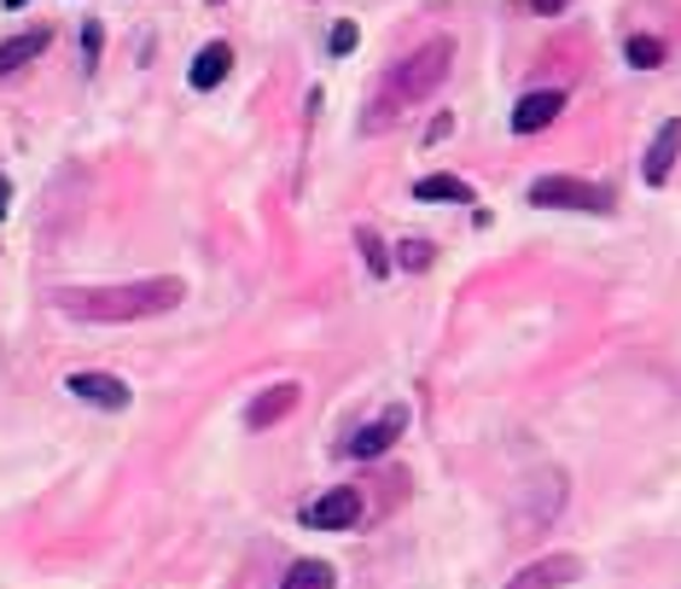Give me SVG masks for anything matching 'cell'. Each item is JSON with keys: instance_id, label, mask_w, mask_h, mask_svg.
Here are the masks:
<instances>
[{"instance_id": "1", "label": "cell", "mask_w": 681, "mask_h": 589, "mask_svg": "<svg viewBox=\"0 0 681 589\" xmlns=\"http://www.w3.org/2000/svg\"><path fill=\"white\" fill-rule=\"evenodd\" d=\"M71 321H99V328H122V321H147V315H170L187 303V280L181 275H152V280H129V287H76L53 298Z\"/></svg>"}, {"instance_id": "2", "label": "cell", "mask_w": 681, "mask_h": 589, "mask_svg": "<svg viewBox=\"0 0 681 589\" xmlns=\"http://www.w3.org/2000/svg\"><path fill=\"white\" fill-rule=\"evenodd\" d=\"M530 205H542V211H612V193L594 188V181H576V175H542L530 188Z\"/></svg>"}, {"instance_id": "3", "label": "cell", "mask_w": 681, "mask_h": 589, "mask_svg": "<svg viewBox=\"0 0 681 589\" xmlns=\"http://www.w3.org/2000/svg\"><path fill=\"white\" fill-rule=\"evenodd\" d=\"M448 58H454L448 42H431V47H420L414 58H402V71H397V99H425L431 88H443Z\"/></svg>"}, {"instance_id": "4", "label": "cell", "mask_w": 681, "mask_h": 589, "mask_svg": "<svg viewBox=\"0 0 681 589\" xmlns=\"http://www.w3.org/2000/svg\"><path fill=\"white\" fill-rule=\"evenodd\" d=\"M525 496H530V507H519V514H512V525H519V537H536V532H542V525L565 507V473H560V467L536 473V479L525 484Z\"/></svg>"}, {"instance_id": "5", "label": "cell", "mask_w": 681, "mask_h": 589, "mask_svg": "<svg viewBox=\"0 0 681 589\" xmlns=\"http://www.w3.org/2000/svg\"><path fill=\"white\" fill-rule=\"evenodd\" d=\"M356 520H361V491H349V484H338V491H326L303 507V525H315V532H349Z\"/></svg>"}, {"instance_id": "6", "label": "cell", "mask_w": 681, "mask_h": 589, "mask_svg": "<svg viewBox=\"0 0 681 589\" xmlns=\"http://www.w3.org/2000/svg\"><path fill=\"white\" fill-rule=\"evenodd\" d=\"M402 432H408V409H402V403H397V409H385L379 420L356 426V438H349L344 450L356 456V461H374V456H385V450H390V443H397Z\"/></svg>"}, {"instance_id": "7", "label": "cell", "mask_w": 681, "mask_h": 589, "mask_svg": "<svg viewBox=\"0 0 681 589\" xmlns=\"http://www.w3.org/2000/svg\"><path fill=\"white\" fill-rule=\"evenodd\" d=\"M583 578V560L576 555H542V560H530L525 572H512L507 589H565Z\"/></svg>"}, {"instance_id": "8", "label": "cell", "mask_w": 681, "mask_h": 589, "mask_svg": "<svg viewBox=\"0 0 681 589\" xmlns=\"http://www.w3.org/2000/svg\"><path fill=\"white\" fill-rule=\"evenodd\" d=\"M675 158H681V117H670V124L652 135V147H647V158H641L647 188H664L670 170H675Z\"/></svg>"}, {"instance_id": "9", "label": "cell", "mask_w": 681, "mask_h": 589, "mask_svg": "<svg viewBox=\"0 0 681 589\" xmlns=\"http://www.w3.org/2000/svg\"><path fill=\"white\" fill-rule=\"evenodd\" d=\"M292 409H298V385L280 379V385H268V392L251 403V409H245V426H251V432H268V426H280Z\"/></svg>"}, {"instance_id": "10", "label": "cell", "mask_w": 681, "mask_h": 589, "mask_svg": "<svg viewBox=\"0 0 681 589\" xmlns=\"http://www.w3.org/2000/svg\"><path fill=\"white\" fill-rule=\"evenodd\" d=\"M565 111V94L560 88H542V94H525L519 106H512V135H536V129H548L553 117Z\"/></svg>"}, {"instance_id": "11", "label": "cell", "mask_w": 681, "mask_h": 589, "mask_svg": "<svg viewBox=\"0 0 681 589\" xmlns=\"http://www.w3.org/2000/svg\"><path fill=\"white\" fill-rule=\"evenodd\" d=\"M82 403H94V409H129V385L117 374H71L65 379Z\"/></svg>"}, {"instance_id": "12", "label": "cell", "mask_w": 681, "mask_h": 589, "mask_svg": "<svg viewBox=\"0 0 681 589\" xmlns=\"http://www.w3.org/2000/svg\"><path fill=\"white\" fill-rule=\"evenodd\" d=\"M227 71H234V47H227V42H210V47H198L187 83H193V88H221Z\"/></svg>"}, {"instance_id": "13", "label": "cell", "mask_w": 681, "mask_h": 589, "mask_svg": "<svg viewBox=\"0 0 681 589\" xmlns=\"http://www.w3.org/2000/svg\"><path fill=\"white\" fill-rule=\"evenodd\" d=\"M53 42V30H30V35H12V42H0V76H12V71H24L30 58H41Z\"/></svg>"}, {"instance_id": "14", "label": "cell", "mask_w": 681, "mask_h": 589, "mask_svg": "<svg viewBox=\"0 0 681 589\" xmlns=\"http://www.w3.org/2000/svg\"><path fill=\"white\" fill-rule=\"evenodd\" d=\"M414 199H420V205H437V199L472 205V188H466L461 175H420V181H414Z\"/></svg>"}, {"instance_id": "15", "label": "cell", "mask_w": 681, "mask_h": 589, "mask_svg": "<svg viewBox=\"0 0 681 589\" xmlns=\"http://www.w3.org/2000/svg\"><path fill=\"white\" fill-rule=\"evenodd\" d=\"M280 589H338V578H333V566H326V560H298L292 572L280 578Z\"/></svg>"}, {"instance_id": "16", "label": "cell", "mask_w": 681, "mask_h": 589, "mask_svg": "<svg viewBox=\"0 0 681 589\" xmlns=\"http://www.w3.org/2000/svg\"><path fill=\"white\" fill-rule=\"evenodd\" d=\"M624 58H629L635 71H652V65H664V42H658V35H629Z\"/></svg>"}, {"instance_id": "17", "label": "cell", "mask_w": 681, "mask_h": 589, "mask_svg": "<svg viewBox=\"0 0 681 589\" xmlns=\"http://www.w3.org/2000/svg\"><path fill=\"white\" fill-rule=\"evenodd\" d=\"M431 251H437L431 239H402V246H397V263H402V269H431Z\"/></svg>"}, {"instance_id": "18", "label": "cell", "mask_w": 681, "mask_h": 589, "mask_svg": "<svg viewBox=\"0 0 681 589\" xmlns=\"http://www.w3.org/2000/svg\"><path fill=\"white\" fill-rule=\"evenodd\" d=\"M356 239H361V257H367V269H374V275H390V257L379 251V239H374V234H367V228H361Z\"/></svg>"}, {"instance_id": "19", "label": "cell", "mask_w": 681, "mask_h": 589, "mask_svg": "<svg viewBox=\"0 0 681 589\" xmlns=\"http://www.w3.org/2000/svg\"><path fill=\"white\" fill-rule=\"evenodd\" d=\"M356 42H361V30L349 24V18H344V24H333V53H338V58H344V53H356Z\"/></svg>"}, {"instance_id": "20", "label": "cell", "mask_w": 681, "mask_h": 589, "mask_svg": "<svg viewBox=\"0 0 681 589\" xmlns=\"http://www.w3.org/2000/svg\"><path fill=\"white\" fill-rule=\"evenodd\" d=\"M82 53H88V65H99V24L82 30Z\"/></svg>"}, {"instance_id": "21", "label": "cell", "mask_w": 681, "mask_h": 589, "mask_svg": "<svg viewBox=\"0 0 681 589\" xmlns=\"http://www.w3.org/2000/svg\"><path fill=\"white\" fill-rule=\"evenodd\" d=\"M530 7H536V12H542V18H553V12H565V7H571V0H530Z\"/></svg>"}, {"instance_id": "22", "label": "cell", "mask_w": 681, "mask_h": 589, "mask_svg": "<svg viewBox=\"0 0 681 589\" xmlns=\"http://www.w3.org/2000/svg\"><path fill=\"white\" fill-rule=\"evenodd\" d=\"M7 205H12V181L0 175V216H7Z\"/></svg>"}, {"instance_id": "23", "label": "cell", "mask_w": 681, "mask_h": 589, "mask_svg": "<svg viewBox=\"0 0 681 589\" xmlns=\"http://www.w3.org/2000/svg\"><path fill=\"white\" fill-rule=\"evenodd\" d=\"M0 7H7V12H18V7H30V0H0Z\"/></svg>"}]
</instances>
